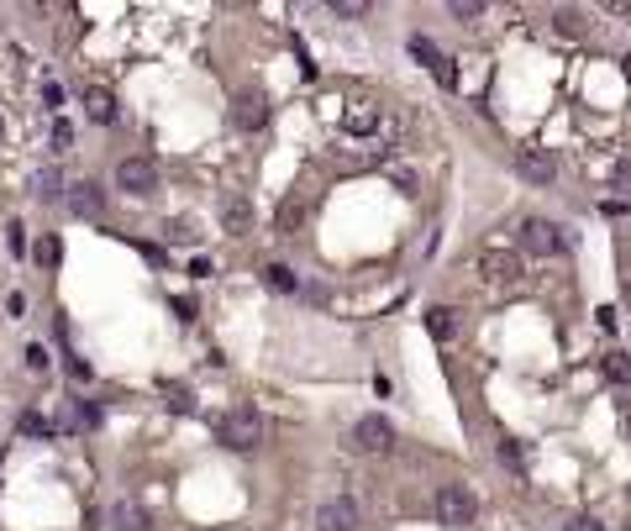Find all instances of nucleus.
<instances>
[{
	"instance_id": "9",
	"label": "nucleus",
	"mask_w": 631,
	"mask_h": 531,
	"mask_svg": "<svg viewBox=\"0 0 631 531\" xmlns=\"http://www.w3.org/2000/svg\"><path fill=\"white\" fill-rule=\"evenodd\" d=\"M222 227H227V232H253V200H247V195H227V200H222Z\"/></svg>"
},
{
	"instance_id": "11",
	"label": "nucleus",
	"mask_w": 631,
	"mask_h": 531,
	"mask_svg": "<svg viewBox=\"0 0 631 531\" xmlns=\"http://www.w3.org/2000/svg\"><path fill=\"white\" fill-rule=\"evenodd\" d=\"M111 527L116 531H148V511L137 500H116L111 505Z\"/></svg>"
},
{
	"instance_id": "23",
	"label": "nucleus",
	"mask_w": 631,
	"mask_h": 531,
	"mask_svg": "<svg viewBox=\"0 0 631 531\" xmlns=\"http://www.w3.org/2000/svg\"><path fill=\"white\" fill-rule=\"evenodd\" d=\"M27 368H32V374H43V368H48V348H43V342H32V348H27Z\"/></svg>"
},
{
	"instance_id": "19",
	"label": "nucleus",
	"mask_w": 631,
	"mask_h": 531,
	"mask_svg": "<svg viewBox=\"0 0 631 531\" xmlns=\"http://www.w3.org/2000/svg\"><path fill=\"white\" fill-rule=\"evenodd\" d=\"M410 53H416V59L426 63V68H432V74H437V68H442V53H437V48H432V43H426V37H410Z\"/></svg>"
},
{
	"instance_id": "25",
	"label": "nucleus",
	"mask_w": 631,
	"mask_h": 531,
	"mask_svg": "<svg viewBox=\"0 0 631 531\" xmlns=\"http://www.w3.org/2000/svg\"><path fill=\"white\" fill-rule=\"evenodd\" d=\"M563 531H605V527H600L595 516H569V521H563Z\"/></svg>"
},
{
	"instance_id": "26",
	"label": "nucleus",
	"mask_w": 631,
	"mask_h": 531,
	"mask_svg": "<svg viewBox=\"0 0 631 531\" xmlns=\"http://www.w3.org/2000/svg\"><path fill=\"white\" fill-rule=\"evenodd\" d=\"M27 227H21V221H11V232H5V242H11V253H27Z\"/></svg>"
},
{
	"instance_id": "21",
	"label": "nucleus",
	"mask_w": 631,
	"mask_h": 531,
	"mask_svg": "<svg viewBox=\"0 0 631 531\" xmlns=\"http://www.w3.org/2000/svg\"><path fill=\"white\" fill-rule=\"evenodd\" d=\"M611 189L631 195V158H616V169H611Z\"/></svg>"
},
{
	"instance_id": "24",
	"label": "nucleus",
	"mask_w": 631,
	"mask_h": 531,
	"mask_svg": "<svg viewBox=\"0 0 631 531\" xmlns=\"http://www.w3.org/2000/svg\"><path fill=\"white\" fill-rule=\"evenodd\" d=\"M368 5L363 0H332V16H363Z\"/></svg>"
},
{
	"instance_id": "1",
	"label": "nucleus",
	"mask_w": 631,
	"mask_h": 531,
	"mask_svg": "<svg viewBox=\"0 0 631 531\" xmlns=\"http://www.w3.org/2000/svg\"><path fill=\"white\" fill-rule=\"evenodd\" d=\"M263 442V421H258V411H227L222 415V447H231V453H253Z\"/></svg>"
},
{
	"instance_id": "28",
	"label": "nucleus",
	"mask_w": 631,
	"mask_h": 531,
	"mask_svg": "<svg viewBox=\"0 0 631 531\" xmlns=\"http://www.w3.org/2000/svg\"><path fill=\"white\" fill-rule=\"evenodd\" d=\"M500 463H511V469H521V447H516V442H500Z\"/></svg>"
},
{
	"instance_id": "8",
	"label": "nucleus",
	"mask_w": 631,
	"mask_h": 531,
	"mask_svg": "<svg viewBox=\"0 0 631 531\" xmlns=\"http://www.w3.org/2000/svg\"><path fill=\"white\" fill-rule=\"evenodd\" d=\"M516 169L526 184H553L558 179V158L547 153V148H521L516 153Z\"/></svg>"
},
{
	"instance_id": "20",
	"label": "nucleus",
	"mask_w": 631,
	"mask_h": 531,
	"mask_svg": "<svg viewBox=\"0 0 631 531\" xmlns=\"http://www.w3.org/2000/svg\"><path fill=\"white\" fill-rule=\"evenodd\" d=\"M605 379H616V384H627V379H631L627 353H611V358H605Z\"/></svg>"
},
{
	"instance_id": "30",
	"label": "nucleus",
	"mask_w": 631,
	"mask_h": 531,
	"mask_svg": "<svg viewBox=\"0 0 631 531\" xmlns=\"http://www.w3.org/2000/svg\"><path fill=\"white\" fill-rule=\"evenodd\" d=\"M627 79H631V59H627Z\"/></svg>"
},
{
	"instance_id": "14",
	"label": "nucleus",
	"mask_w": 631,
	"mask_h": 531,
	"mask_svg": "<svg viewBox=\"0 0 631 531\" xmlns=\"http://www.w3.org/2000/svg\"><path fill=\"white\" fill-rule=\"evenodd\" d=\"M426 332H432L437 342H448V337L458 332V321H453V310H448V305H437V310H426Z\"/></svg>"
},
{
	"instance_id": "17",
	"label": "nucleus",
	"mask_w": 631,
	"mask_h": 531,
	"mask_svg": "<svg viewBox=\"0 0 631 531\" xmlns=\"http://www.w3.org/2000/svg\"><path fill=\"white\" fill-rule=\"evenodd\" d=\"M553 21H558V32H563V37H584V32H589V21H584V11H558Z\"/></svg>"
},
{
	"instance_id": "15",
	"label": "nucleus",
	"mask_w": 631,
	"mask_h": 531,
	"mask_svg": "<svg viewBox=\"0 0 631 531\" xmlns=\"http://www.w3.org/2000/svg\"><path fill=\"white\" fill-rule=\"evenodd\" d=\"M263 279H269V290H279V295H295V290H300V279L289 274L285 263H269V269H263Z\"/></svg>"
},
{
	"instance_id": "12",
	"label": "nucleus",
	"mask_w": 631,
	"mask_h": 531,
	"mask_svg": "<svg viewBox=\"0 0 631 531\" xmlns=\"http://www.w3.org/2000/svg\"><path fill=\"white\" fill-rule=\"evenodd\" d=\"M85 111H90V121L111 126V121H116V95H111V90H101V84H95V90H85Z\"/></svg>"
},
{
	"instance_id": "7",
	"label": "nucleus",
	"mask_w": 631,
	"mask_h": 531,
	"mask_svg": "<svg viewBox=\"0 0 631 531\" xmlns=\"http://www.w3.org/2000/svg\"><path fill=\"white\" fill-rule=\"evenodd\" d=\"M316 531H358V505L337 495V500H321L316 505Z\"/></svg>"
},
{
	"instance_id": "29",
	"label": "nucleus",
	"mask_w": 631,
	"mask_h": 531,
	"mask_svg": "<svg viewBox=\"0 0 631 531\" xmlns=\"http://www.w3.org/2000/svg\"><path fill=\"white\" fill-rule=\"evenodd\" d=\"M627 437H631V415H627Z\"/></svg>"
},
{
	"instance_id": "18",
	"label": "nucleus",
	"mask_w": 631,
	"mask_h": 531,
	"mask_svg": "<svg viewBox=\"0 0 631 531\" xmlns=\"http://www.w3.org/2000/svg\"><path fill=\"white\" fill-rule=\"evenodd\" d=\"M58 195H63V174H58V169H43V174H37V200H58Z\"/></svg>"
},
{
	"instance_id": "10",
	"label": "nucleus",
	"mask_w": 631,
	"mask_h": 531,
	"mask_svg": "<svg viewBox=\"0 0 631 531\" xmlns=\"http://www.w3.org/2000/svg\"><path fill=\"white\" fill-rule=\"evenodd\" d=\"M101 205H106V200H101V184L85 179V184L69 189V211H74V216H101Z\"/></svg>"
},
{
	"instance_id": "4",
	"label": "nucleus",
	"mask_w": 631,
	"mask_h": 531,
	"mask_svg": "<svg viewBox=\"0 0 631 531\" xmlns=\"http://www.w3.org/2000/svg\"><path fill=\"white\" fill-rule=\"evenodd\" d=\"M563 242H569V237L558 232L553 221H542V216H526V221H521V247H526V253H537V258H553Z\"/></svg>"
},
{
	"instance_id": "5",
	"label": "nucleus",
	"mask_w": 631,
	"mask_h": 531,
	"mask_svg": "<svg viewBox=\"0 0 631 531\" xmlns=\"http://www.w3.org/2000/svg\"><path fill=\"white\" fill-rule=\"evenodd\" d=\"M263 121H269V95H263V90H237V101H231V126L258 132Z\"/></svg>"
},
{
	"instance_id": "31",
	"label": "nucleus",
	"mask_w": 631,
	"mask_h": 531,
	"mask_svg": "<svg viewBox=\"0 0 631 531\" xmlns=\"http://www.w3.org/2000/svg\"><path fill=\"white\" fill-rule=\"evenodd\" d=\"M0 132H5V121H0Z\"/></svg>"
},
{
	"instance_id": "22",
	"label": "nucleus",
	"mask_w": 631,
	"mask_h": 531,
	"mask_svg": "<svg viewBox=\"0 0 631 531\" xmlns=\"http://www.w3.org/2000/svg\"><path fill=\"white\" fill-rule=\"evenodd\" d=\"M448 11H453L458 21H479V16H484V5H479V0H453Z\"/></svg>"
},
{
	"instance_id": "2",
	"label": "nucleus",
	"mask_w": 631,
	"mask_h": 531,
	"mask_svg": "<svg viewBox=\"0 0 631 531\" xmlns=\"http://www.w3.org/2000/svg\"><path fill=\"white\" fill-rule=\"evenodd\" d=\"M479 516V495L468 484H442L437 489V521L442 527H468Z\"/></svg>"
},
{
	"instance_id": "6",
	"label": "nucleus",
	"mask_w": 631,
	"mask_h": 531,
	"mask_svg": "<svg viewBox=\"0 0 631 531\" xmlns=\"http://www.w3.org/2000/svg\"><path fill=\"white\" fill-rule=\"evenodd\" d=\"M352 442H358L363 453H390V447H395V426H390L384 415H363V421L352 426Z\"/></svg>"
},
{
	"instance_id": "16",
	"label": "nucleus",
	"mask_w": 631,
	"mask_h": 531,
	"mask_svg": "<svg viewBox=\"0 0 631 531\" xmlns=\"http://www.w3.org/2000/svg\"><path fill=\"white\" fill-rule=\"evenodd\" d=\"M484 269H489V279H516V258L511 253H484Z\"/></svg>"
},
{
	"instance_id": "13",
	"label": "nucleus",
	"mask_w": 631,
	"mask_h": 531,
	"mask_svg": "<svg viewBox=\"0 0 631 531\" xmlns=\"http://www.w3.org/2000/svg\"><path fill=\"white\" fill-rule=\"evenodd\" d=\"M343 126H347V132H352V137H363V132H374V126H379V106H368V101H358V106H352V111H347V117H343Z\"/></svg>"
},
{
	"instance_id": "3",
	"label": "nucleus",
	"mask_w": 631,
	"mask_h": 531,
	"mask_svg": "<svg viewBox=\"0 0 631 531\" xmlns=\"http://www.w3.org/2000/svg\"><path fill=\"white\" fill-rule=\"evenodd\" d=\"M116 189L148 200V195L158 189V164H153V158H121V164H116Z\"/></svg>"
},
{
	"instance_id": "27",
	"label": "nucleus",
	"mask_w": 631,
	"mask_h": 531,
	"mask_svg": "<svg viewBox=\"0 0 631 531\" xmlns=\"http://www.w3.org/2000/svg\"><path fill=\"white\" fill-rule=\"evenodd\" d=\"M37 263H58V242H53V237L37 242Z\"/></svg>"
}]
</instances>
